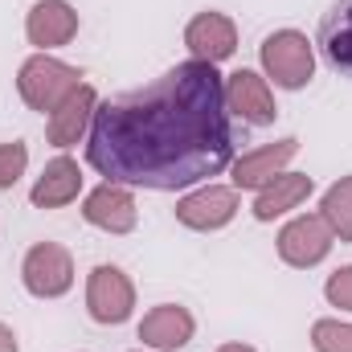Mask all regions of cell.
<instances>
[{"mask_svg":"<svg viewBox=\"0 0 352 352\" xmlns=\"http://www.w3.org/2000/svg\"><path fill=\"white\" fill-rule=\"evenodd\" d=\"M328 299H332L336 307H349L352 311V266L336 270V274L328 278Z\"/></svg>","mask_w":352,"mask_h":352,"instance_id":"obj_21","label":"cell"},{"mask_svg":"<svg viewBox=\"0 0 352 352\" xmlns=\"http://www.w3.org/2000/svg\"><path fill=\"white\" fill-rule=\"evenodd\" d=\"M78 184H82L78 164L62 156V160L45 164V176L33 184V205H41V209H58V205H66V201L78 197Z\"/></svg>","mask_w":352,"mask_h":352,"instance_id":"obj_16","label":"cell"},{"mask_svg":"<svg viewBox=\"0 0 352 352\" xmlns=\"http://www.w3.org/2000/svg\"><path fill=\"white\" fill-rule=\"evenodd\" d=\"M324 221H332V230L340 234V242H352V176L328 188L324 197Z\"/></svg>","mask_w":352,"mask_h":352,"instance_id":"obj_18","label":"cell"},{"mask_svg":"<svg viewBox=\"0 0 352 352\" xmlns=\"http://www.w3.org/2000/svg\"><path fill=\"white\" fill-rule=\"evenodd\" d=\"M87 160L115 184L156 192L226 173L234 160V127L213 62H180L152 87L102 102L90 123Z\"/></svg>","mask_w":352,"mask_h":352,"instance_id":"obj_1","label":"cell"},{"mask_svg":"<svg viewBox=\"0 0 352 352\" xmlns=\"http://www.w3.org/2000/svg\"><path fill=\"white\" fill-rule=\"evenodd\" d=\"M295 152H299V140L266 144V148L250 152V156H242V160L234 164V180H238L242 188H258V184H266V180H274V173H278Z\"/></svg>","mask_w":352,"mask_h":352,"instance_id":"obj_13","label":"cell"},{"mask_svg":"<svg viewBox=\"0 0 352 352\" xmlns=\"http://www.w3.org/2000/svg\"><path fill=\"white\" fill-rule=\"evenodd\" d=\"M221 352H254V349H246V344H226Z\"/></svg>","mask_w":352,"mask_h":352,"instance_id":"obj_23","label":"cell"},{"mask_svg":"<svg viewBox=\"0 0 352 352\" xmlns=\"http://www.w3.org/2000/svg\"><path fill=\"white\" fill-rule=\"evenodd\" d=\"M0 352H16V336H12L4 324H0Z\"/></svg>","mask_w":352,"mask_h":352,"instance_id":"obj_22","label":"cell"},{"mask_svg":"<svg viewBox=\"0 0 352 352\" xmlns=\"http://www.w3.org/2000/svg\"><path fill=\"white\" fill-rule=\"evenodd\" d=\"M25 164H29L25 144H4V148H0V188L16 184V180H21V173H25Z\"/></svg>","mask_w":352,"mask_h":352,"instance_id":"obj_20","label":"cell"},{"mask_svg":"<svg viewBox=\"0 0 352 352\" xmlns=\"http://www.w3.org/2000/svg\"><path fill=\"white\" fill-rule=\"evenodd\" d=\"M87 303H90V316L98 324H123L131 316V303H135V291L127 283L123 270L115 266H98L90 274V287H87Z\"/></svg>","mask_w":352,"mask_h":352,"instance_id":"obj_4","label":"cell"},{"mask_svg":"<svg viewBox=\"0 0 352 352\" xmlns=\"http://www.w3.org/2000/svg\"><path fill=\"white\" fill-rule=\"evenodd\" d=\"M90 115H94V90L78 87L58 111H54V119H50V144H58V148L78 144V135H82V127H87Z\"/></svg>","mask_w":352,"mask_h":352,"instance_id":"obj_15","label":"cell"},{"mask_svg":"<svg viewBox=\"0 0 352 352\" xmlns=\"http://www.w3.org/2000/svg\"><path fill=\"white\" fill-rule=\"evenodd\" d=\"M320 54L332 70L352 78V0H336L320 21Z\"/></svg>","mask_w":352,"mask_h":352,"instance_id":"obj_7","label":"cell"},{"mask_svg":"<svg viewBox=\"0 0 352 352\" xmlns=\"http://www.w3.org/2000/svg\"><path fill=\"white\" fill-rule=\"evenodd\" d=\"M226 102H230L246 123H270V119L278 115L270 90H266V82L254 74V70H238V74L230 78V87H226Z\"/></svg>","mask_w":352,"mask_h":352,"instance_id":"obj_12","label":"cell"},{"mask_svg":"<svg viewBox=\"0 0 352 352\" xmlns=\"http://www.w3.org/2000/svg\"><path fill=\"white\" fill-rule=\"evenodd\" d=\"M16 87H21L25 102L33 111H58L78 90V70H70V66H62V62H54V58L41 54V58H33V62L21 66Z\"/></svg>","mask_w":352,"mask_h":352,"instance_id":"obj_2","label":"cell"},{"mask_svg":"<svg viewBox=\"0 0 352 352\" xmlns=\"http://www.w3.org/2000/svg\"><path fill=\"white\" fill-rule=\"evenodd\" d=\"M74 283V266H70V254L54 242H41L29 250L25 258V287L41 299H54V295H66Z\"/></svg>","mask_w":352,"mask_h":352,"instance_id":"obj_5","label":"cell"},{"mask_svg":"<svg viewBox=\"0 0 352 352\" xmlns=\"http://www.w3.org/2000/svg\"><path fill=\"white\" fill-rule=\"evenodd\" d=\"M29 41L33 45H66L70 37H74V29H78V12L70 8V4H62V0H41L33 12H29Z\"/></svg>","mask_w":352,"mask_h":352,"instance_id":"obj_11","label":"cell"},{"mask_svg":"<svg viewBox=\"0 0 352 352\" xmlns=\"http://www.w3.org/2000/svg\"><path fill=\"white\" fill-rule=\"evenodd\" d=\"M184 41H188V50L197 54V62H221V58H230L234 45H238L234 25H230L221 12H201V16L188 25Z\"/></svg>","mask_w":352,"mask_h":352,"instance_id":"obj_10","label":"cell"},{"mask_svg":"<svg viewBox=\"0 0 352 352\" xmlns=\"http://www.w3.org/2000/svg\"><path fill=\"white\" fill-rule=\"evenodd\" d=\"M234 209H238V197H234L230 188L209 184V188L184 197V201L176 205V217H180L184 226H192V230H221V226L234 217Z\"/></svg>","mask_w":352,"mask_h":352,"instance_id":"obj_8","label":"cell"},{"mask_svg":"<svg viewBox=\"0 0 352 352\" xmlns=\"http://www.w3.org/2000/svg\"><path fill=\"white\" fill-rule=\"evenodd\" d=\"M311 344L320 352H352V328L349 324H332V320H320L311 328Z\"/></svg>","mask_w":352,"mask_h":352,"instance_id":"obj_19","label":"cell"},{"mask_svg":"<svg viewBox=\"0 0 352 352\" xmlns=\"http://www.w3.org/2000/svg\"><path fill=\"white\" fill-rule=\"evenodd\" d=\"M307 192H311V176H274L263 192H258V201H254V217L258 221H270V217L295 209Z\"/></svg>","mask_w":352,"mask_h":352,"instance_id":"obj_17","label":"cell"},{"mask_svg":"<svg viewBox=\"0 0 352 352\" xmlns=\"http://www.w3.org/2000/svg\"><path fill=\"white\" fill-rule=\"evenodd\" d=\"M87 221L90 226H98V230H111V234H127V230H135V201H131V192L127 188H119V184H102V188H94L87 197Z\"/></svg>","mask_w":352,"mask_h":352,"instance_id":"obj_9","label":"cell"},{"mask_svg":"<svg viewBox=\"0 0 352 352\" xmlns=\"http://www.w3.org/2000/svg\"><path fill=\"white\" fill-rule=\"evenodd\" d=\"M328 246H332V230H328V221L316 217V213L295 217V221L278 234V254H283V263H291V266H316L328 254Z\"/></svg>","mask_w":352,"mask_h":352,"instance_id":"obj_6","label":"cell"},{"mask_svg":"<svg viewBox=\"0 0 352 352\" xmlns=\"http://www.w3.org/2000/svg\"><path fill=\"white\" fill-rule=\"evenodd\" d=\"M263 62H266V70H270V78L287 90L311 82V70H316V58H311L307 37H303V33H291V29L266 37L263 41Z\"/></svg>","mask_w":352,"mask_h":352,"instance_id":"obj_3","label":"cell"},{"mask_svg":"<svg viewBox=\"0 0 352 352\" xmlns=\"http://www.w3.org/2000/svg\"><path fill=\"white\" fill-rule=\"evenodd\" d=\"M140 340L152 349H180L192 340V316L184 307H156L144 324H140Z\"/></svg>","mask_w":352,"mask_h":352,"instance_id":"obj_14","label":"cell"}]
</instances>
